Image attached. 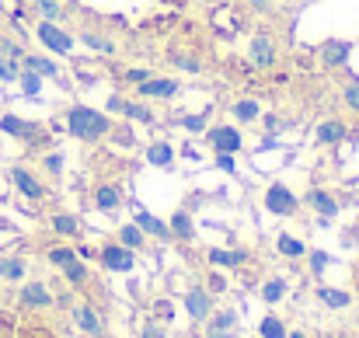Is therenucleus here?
<instances>
[{"instance_id":"nucleus-1","label":"nucleus","mask_w":359,"mask_h":338,"mask_svg":"<svg viewBox=\"0 0 359 338\" xmlns=\"http://www.w3.org/2000/svg\"><path fill=\"white\" fill-rule=\"evenodd\" d=\"M63 122H67V133L81 143H102L112 136L116 122L109 112H98L91 105H67L63 109Z\"/></svg>"},{"instance_id":"nucleus-2","label":"nucleus","mask_w":359,"mask_h":338,"mask_svg":"<svg viewBox=\"0 0 359 338\" xmlns=\"http://www.w3.org/2000/svg\"><path fill=\"white\" fill-rule=\"evenodd\" d=\"M0 133L14 136L18 143H25L28 150H46L53 147V136L46 133L42 122H32V119H21V115H0Z\"/></svg>"},{"instance_id":"nucleus-3","label":"nucleus","mask_w":359,"mask_h":338,"mask_svg":"<svg viewBox=\"0 0 359 338\" xmlns=\"http://www.w3.org/2000/svg\"><path fill=\"white\" fill-rule=\"evenodd\" d=\"M248 60H251V67H255V70H276V67H279V60H283L276 35H272V32H265V28H258V32L251 35V42H248Z\"/></svg>"},{"instance_id":"nucleus-4","label":"nucleus","mask_w":359,"mask_h":338,"mask_svg":"<svg viewBox=\"0 0 359 338\" xmlns=\"http://www.w3.org/2000/svg\"><path fill=\"white\" fill-rule=\"evenodd\" d=\"M7 178H11V185L18 189V196H21L25 203H32V206H42V203H46L49 189H46V182H42L32 168L14 164V168H7Z\"/></svg>"},{"instance_id":"nucleus-5","label":"nucleus","mask_w":359,"mask_h":338,"mask_svg":"<svg viewBox=\"0 0 359 338\" xmlns=\"http://www.w3.org/2000/svg\"><path fill=\"white\" fill-rule=\"evenodd\" d=\"M262 203H265V210H269L272 217H297V213H300V196H297L290 185H283V182H272V185L265 189Z\"/></svg>"},{"instance_id":"nucleus-6","label":"nucleus","mask_w":359,"mask_h":338,"mask_svg":"<svg viewBox=\"0 0 359 338\" xmlns=\"http://www.w3.org/2000/svg\"><path fill=\"white\" fill-rule=\"evenodd\" d=\"M35 39L56 56H70L74 53V32H67L60 21H39L35 25Z\"/></svg>"},{"instance_id":"nucleus-7","label":"nucleus","mask_w":359,"mask_h":338,"mask_svg":"<svg viewBox=\"0 0 359 338\" xmlns=\"http://www.w3.org/2000/svg\"><path fill=\"white\" fill-rule=\"evenodd\" d=\"M133 91H136L140 102H175V98L182 95V84H178L175 77H157V74H150V77H147L143 84H136Z\"/></svg>"},{"instance_id":"nucleus-8","label":"nucleus","mask_w":359,"mask_h":338,"mask_svg":"<svg viewBox=\"0 0 359 338\" xmlns=\"http://www.w3.org/2000/svg\"><path fill=\"white\" fill-rule=\"evenodd\" d=\"M206 143H210L213 154H241L244 150V133H241L238 126H227V122H217V126L210 122Z\"/></svg>"},{"instance_id":"nucleus-9","label":"nucleus","mask_w":359,"mask_h":338,"mask_svg":"<svg viewBox=\"0 0 359 338\" xmlns=\"http://www.w3.org/2000/svg\"><path fill=\"white\" fill-rule=\"evenodd\" d=\"M95 258L102 262L105 272H133V269H136V251H129L119 241H105V244L95 251Z\"/></svg>"},{"instance_id":"nucleus-10","label":"nucleus","mask_w":359,"mask_h":338,"mask_svg":"<svg viewBox=\"0 0 359 338\" xmlns=\"http://www.w3.org/2000/svg\"><path fill=\"white\" fill-rule=\"evenodd\" d=\"M77 39H81L91 53H98V56H116V53H119V42H116L112 32H105L102 25H81V28H77Z\"/></svg>"},{"instance_id":"nucleus-11","label":"nucleus","mask_w":359,"mask_h":338,"mask_svg":"<svg viewBox=\"0 0 359 338\" xmlns=\"http://www.w3.org/2000/svg\"><path fill=\"white\" fill-rule=\"evenodd\" d=\"M300 203H304L307 210H314L321 220H332V217H339V210L346 206V199H339V196H335V192H328V189H307Z\"/></svg>"},{"instance_id":"nucleus-12","label":"nucleus","mask_w":359,"mask_h":338,"mask_svg":"<svg viewBox=\"0 0 359 338\" xmlns=\"http://www.w3.org/2000/svg\"><path fill=\"white\" fill-rule=\"evenodd\" d=\"M185 314H189V321H196V325H206V318L213 314V293L206 290V286H189V293H185Z\"/></svg>"},{"instance_id":"nucleus-13","label":"nucleus","mask_w":359,"mask_h":338,"mask_svg":"<svg viewBox=\"0 0 359 338\" xmlns=\"http://www.w3.org/2000/svg\"><path fill=\"white\" fill-rule=\"evenodd\" d=\"M91 199H95V210H102V213H119L122 203H126V192H122L119 182H98L95 185V192H91Z\"/></svg>"},{"instance_id":"nucleus-14","label":"nucleus","mask_w":359,"mask_h":338,"mask_svg":"<svg viewBox=\"0 0 359 338\" xmlns=\"http://www.w3.org/2000/svg\"><path fill=\"white\" fill-rule=\"evenodd\" d=\"M74 325H77V332H84V335L105 338V321H102V314H98L95 304H77V307H74Z\"/></svg>"},{"instance_id":"nucleus-15","label":"nucleus","mask_w":359,"mask_h":338,"mask_svg":"<svg viewBox=\"0 0 359 338\" xmlns=\"http://www.w3.org/2000/svg\"><path fill=\"white\" fill-rule=\"evenodd\" d=\"M18 304H21L25 311H49V307H53V293H49L46 283L35 279V283H25V286H21Z\"/></svg>"},{"instance_id":"nucleus-16","label":"nucleus","mask_w":359,"mask_h":338,"mask_svg":"<svg viewBox=\"0 0 359 338\" xmlns=\"http://www.w3.org/2000/svg\"><path fill=\"white\" fill-rule=\"evenodd\" d=\"M346 136H349V126H346L342 119H325V122H318V129H314L318 147H339Z\"/></svg>"},{"instance_id":"nucleus-17","label":"nucleus","mask_w":359,"mask_h":338,"mask_svg":"<svg viewBox=\"0 0 359 338\" xmlns=\"http://www.w3.org/2000/svg\"><path fill=\"white\" fill-rule=\"evenodd\" d=\"M133 224L140 227L147 237L171 241V227H168V220H161V217H154V213H147V210H136V213H133Z\"/></svg>"},{"instance_id":"nucleus-18","label":"nucleus","mask_w":359,"mask_h":338,"mask_svg":"<svg viewBox=\"0 0 359 338\" xmlns=\"http://www.w3.org/2000/svg\"><path fill=\"white\" fill-rule=\"evenodd\" d=\"M349 56H353V46H349V42H342V39H328V42L321 46V63H325V67H332V70L346 67V63H349Z\"/></svg>"},{"instance_id":"nucleus-19","label":"nucleus","mask_w":359,"mask_h":338,"mask_svg":"<svg viewBox=\"0 0 359 338\" xmlns=\"http://www.w3.org/2000/svg\"><path fill=\"white\" fill-rule=\"evenodd\" d=\"M119 115H126V122H136V126H154L157 122L154 109L147 102H140V98H122Z\"/></svg>"},{"instance_id":"nucleus-20","label":"nucleus","mask_w":359,"mask_h":338,"mask_svg":"<svg viewBox=\"0 0 359 338\" xmlns=\"http://www.w3.org/2000/svg\"><path fill=\"white\" fill-rule=\"evenodd\" d=\"M21 67H25V70H35L39 77H49V81H60V63H56V60H49L46 53H25V60H21Z\"/></svg>"},{"instance_id":"nucleus-21","label":"nucleus","mask_w":359,"mask_h":338,"mask_svg":"<svg viewBox=\"0 0 359 338\" xmlns=\"http://www.w3.org/2000/svg\"><path fill=\"white\" fill-rule=\"evenodd\" d=\"M49 230L53 234H60V237H84V220L81 217H74V213H53L49 217Z\"/></svg>"},{"instance_id":"nucleus-22","label":"nucleus","mask_w":359,"mask_h":338,"mask_svg":"<svg viewBox=\"0 0 359 338\" xmlns=\"http://www.w3.org/2000/svg\"><path fill=\"white\" fill-rule=\"evenodd\" d=\"M168 227H171V237H175V241H192V237H196V220H192L189 210H175Z\"/></svg>"},{"instance_id":"nucleus-23","label":"nucleus","mask_w":359,"mask_h":338,"mask_svg":"<svg viewBox=\"0 0 359 338\" xmlns=\"http://www.w3.org/2000/svg\"><path fill=\"white\" fill-rule=\"evenodd\" d=\"M116 241H119V244H126L129 251H136V255H140V251H147V244H150V237H147L140 227L133 224V220L119 227V237H116Z\"/></svg>"},{"instance_id":"nucleus-24","label":"nucleus","mask_w":359,"mask_h":338,"mask_svg":"<svg viewBox=\"0 0 359 338\" xmlns=\"http://www.w3.org/2000/svg\"><path fill=\"white\" fill-rule=\"evenodd\" d=\"M28 7L39 14V21H63L67 18V4L63 0H28Z\"/></svg>"},{"instance_id":"nucleus-25","label":"nucleus","mask_w":359,"mask_h":338,"mask_svg":"<svg viewBox=\"0 0 359 338\" xmlns=\"http://www.w3.org/2000/svg\"><path fill=\"white\" fill-rule=\"evenodd\" d=\"M206 258H210V265H220V269H238L248 262L244 251H227V248H210Z\"/></svg>"},{"instance_id":"nucleus-26","label":"nucleus","mask_w":359,"mask_h":338,"mask_svg":"<svg viewBox=\"0 0 359 338\" xmlns=\"http://www.w3.org/2000/svg\"><path fill=\"white\" fill-rule=\"evenodd\" d=\"M276 248H279V255L290 258V262L307 258V244H304L300 237H293V234H279V237H276Z\"/></svg>"},{"instance_id":"nucleus-27","label":"nucleus","mask_w":359,"mask_h":338,"mask_svg":"<svg viewBox=\"0 0 359 338\" xmlns=\"http://www.w3.org/2000/svg\"><path fill=\"white\" fill-rule=\"evenodd\" d=\"M147 161H150L154 168H171V164H175V147L164 143V140H157V143L147 147Z\"/></svg>"},{"instance_id":"nucleus-28","label":"nucleus","mask_w":359,"mask_h":338,"mask_svg":"<svg viewBox=\"0 0 359 338\" xmlns=\"http://www.w3.org/2000/svg\"><path fill=\"white\" fill-rule=\"evenodd\" d=\"M318 300H321L325 307H332V311H346V307L353 304V297H349L346 290H335V286H318Z\"/></svg>"},{"instance_id":"nucleus-29","label":"nucleus","mask_w":359,"mask_h":338,"mask_svg":"<svg viewBox=\"0 0 359 338\" xmlns=\"http://www.w3.org/2000/svg\"><path fill=\"white\" fill-rule=\"evenodd\" d=\"M238 328V311H213L206 318V332H234Z\"/></svg>"},{"instance_id":"nucleus-30","label":"nucleus","mask_w":359,"mask_h":338,"mask_svg":"<svg viewBox=\"0 0 359 338\" xmlns=\"http://www.w3.org/2000/svg\"><path fill=\"white\" fill-rule=\"evenodd\" d=\"M63 276H67V283L74 286V290H88V283H91V272H88V265L77 258V262H70L67 269H63Z\"/></svg>"},{"instance_id":"nucleus-31","label":"nucleus","mask_w":359,"mask_h":338,"mask_svg":"<svg viewBox=\"0 0 359 338\" xmlns=\"http://www.w3.org/2000/svg\"><path fill=\"white\" fill-rule=\"evenodd\" d=\"M231 115H234L238 122H244V126H251V122H258L262 109H258V102H255V98H241V102H234Z\"/></svg>"},{"instance_id":"nucleus-32","label":"nucleus","mask_w":359,"mask_h":338,"mask_svg":"<svg viewBox=\"0 0 359 338\" xmlns=\"http://www.w3.org/2000/svg\"><path fill=\"white\" fill-rule=\"evenodd\" d=\"M25 258H0V279H7V283H21L25 279Z\"/></svg>"},{"instance_id":"nucleus-33","label":"nucleus","mask_w":359,"mask_h":338,"mask_svg":"<svg viewBox=\"0 0 359 338\" xmlns=\"http://www.w3.org/2000/svg\"><path fill=\"white\" fill-rule=\"evenodd\" d=\"M286 325H283V318H276V314H265L262 321H258V338H286Z\"/></svg>"},{"instance_id":"nucleus-34","label":"nucleus","mask_w":359,"mask_h":338,"mask_svg":"<svg viewBox=\"0 0 359 338\" xmlns=\"http://www.w3.org/2000/svg\"><path fill=\"white\" fill-rule=\"evenodd\" d=\"M46 258H49V265H56V269H67L70 262H77V248H67V244H53V248L46 251Z\"/></svg>"},{"instance_id":"nucleus-35","label":"nucleus","mask_w":359,"mask_h":338,"mask_svg":"<svg viewBox=\"0 0 359 338\" xmlns=\"http://www.w3.org/2000/svg\"><path fill=\"white\" fill-rule=\"evenodd\" d=\"M18 84H21V91H25L28 98H39V95H42V77H39L35 70H25V67H21Z\"/></svg>"},{"instance_id":"nucleus-36","label":"nucleus","mask_w":359,"mask_h":338,"mask_svg":"<svg viewBox=\"0 0 359 338\" xmlns=\"http://www.w3.org/2000/svg\"><path fill=\"white\" fill-rule=\"evenodd\" d=\"M178 126H182V129H189V133H206V129H210V109H206V112L182 115V119H178Z\"/></svg>"},{"instance_id":"nucleus-37","label":"nucleus","mask_w":359,"mask_h":338,"mask_svg":"<svg viewBox=\"0 0 359 338\" xmlns=\"http://www.w3.org/2000/svg\"><path fill=\"white\" fill-rule=\"evenodd\" d=\"M0 56H11V60H25V46H21V39L18 35H4L0 32Z\"/></svg>"},{"instance_id":"nucleus-38","label":"nucleus","mask_w":359,"mask_h":338,"mask_svg":"<svg viewBox=\"0 0 359 338\" xmlns=\"http://www.w3.org/2000/svg\"><path fill=\"white\" fill-rule=\"evenodd\" d=\"M283 297H286V279L276 276V279H269V283L262 286V300H265V304H279Z\"/></svg>"},{"instance_id":"nucleus-39","label":"nucleus","mask_w":359,"mask_h":338,"mask_svg":"<svg viewBox=\"0 0 359 338\" xmlns=\"http://www.w3.org/2000/svg\"><path fill=\"white\" fill-rule=\"evenodd\" d=\"M39 168H42L46 175H53V178H60V175H63V154H60V150H53V154H42V161H39Z\"/></svg>"},{"instance_id":"nucleus-40","label":"nucleus","mask_w":359,"mask_h":338,"mask_svg":"<svg viewBox=\"0 0 359 338\" xmlns=\"http://www.w3.org/2000/svg\"><path fill=\"white\" fill-rule=\"evenodd\" d=\"M18 74H21V63L11 60V56H0V81L4 84H18Z\"/></svg>"},{"instance_id":"nucleus-41","label":"nucleus","mask_w":359,"mask_h":338,"mask_svg":"<svg viewBox=\"0 0 359 338\" xmlns=\"http://www.w3.org/2000/svg\"><path fill=\"white\" fill-rule=\"evenodd\" d=\"M342 105H346L349 112L359 115V81H349V84L342 88Z\"/></svg>"},{"instance_id":"nucleus-42","label":"nucleus","mask_w":359,"mask_h":338,"mask_svg":"<svg viewBox=\"0 0 359 338\" xmlns=\"http://www.w3.org/2000/svg\"><path fill=\"white\" fill-rule=\"evenodd\" d=\"M175 63H178V70H185V74H203V60H199V56H192V53L178 56Z\"/></svg>"},{"instance_id":"nucleus-43","label":"nucleus","mask_w":359,"mask_h":338,"mask_svg":"<svg viewBox=\"0 0 359 338\" xmlns=\"http://www.w3.org/2000/svg\"><path fill=\"white\" fill-rule=\"evenodd\" d=\"M147 77H150V70H143V67H129V70L122 74V84H126V88H136V84H143Z\"/></svg>"},{"instance_id":"nucleus-44","label":"nucleus","mask_w":359,"mask_h":338,"mask_svg":"<svg viewBox=\"0 0 359 338\" xmlns=\"http://www.w3.org/2000/svg\"><path fill=\"white\" fill-rule=\"evenodd\" d=\"M307 258H311V272H314V276H325V269L332 265V258H328L325 251H307Z\"/></svg>"},{"instance_id":"nucleus-45","label":"nucleus","mask_w":359,"mask_h":338,"mask_svg":"<svg viewBox=\"0 0 359 338\" xmlns=\"http://www.w3.org/2000/svg\"><path fill=\"white\" fill-rule=\"evenodd\" d=\"M206 290H210V293H227V279L213 269V272L206 276Z\"/></svg>"},{"instance_id":"nucleus-46","label":"nucleus","mask_w":359,"mask_h":338,"mask_svg":"<svg viewBox=\"0 0 359 338\" xmlns=\"http://www.w3.org/2000/svg\"><path fill=\"white\" fill-rule=\"evenodd\" d=\"M140 338H168V332H164L161 321H147V325L140 328Z\"/></svg>"},{"instance_id":"nucleus-47","label":"nucleus","mask_w":359,"mask_h":338,"mask_svg":"<svg viewBox=\"0 0 359 338\" xmlns=\"http://www.w3.org/2000/svg\"><path fill=\"white\" fill-rule=\"evenodd\" d=\"M258 122L265 126V133H279V129H283V119H279L276 112H262L258 115Z\"/></svg>"},{"instance_id":"nucleus-48","label":"nucleus","mask_w":359,"mask_h":338,"mask_svg":"<svg viewBox=\"0 0 359 338\" xmlns=\"http://www.w3.org/2000/svg\"><path fill=\"white\" fill-rule=\"evenodd\" d=\"M213 161H217L220 171H231V175H234V168H238V164H234V154H213Z\"/></svg>"},{"instance_id":"nucleus-49","label":"nucleus","mask_w":359,"mask_h":338,"mask_svg":"<svg viewBox=\"0 0 359 338\" xmlns=\"http://www.w3.org/2000/svg\"><path fill=\"white\" fill-rule=\"evenodd\" d=\"M248 4H251V11H255V14H272V7H276L272 0H248Z\"/></svg>"},{"instance_id":"nucleus-50","label":"nucleus","mask_w":359,"mask_h":338,"mask_svg":"<svg viewBox=\"0 0 359 338\" xmlns=\"http://www.w3.org/2000/svg\"><path fill=\"white\" fill-rule=\"evenodd\" d=\"M353 241L359 244V220L356 224H349V230H346V244H353Z\"/></svg>"},{"instance_id":"nucleus-51","label":"nucleus","mask_w":359,"mask_h":338,"mask_svg":"<svg viewBox=\"0 0 359 338\" xmlns=\"http://www.w3.org/2000/svg\"><path fill=\"white\" fill-rule=\"evenodd\" d=\"M157 318H164V321L171 318V304L168 300H157Z\"/></svg>"},{"instance_id":"nucleus-52","label":"nucleus","mask_w":359,"mask_h":338,"mask_svg":"<svg viewBox=\"0 0 359 338\" xmlns=\"http://www.w3.org/2000/svg\"><path fill=\"white\" fill-rule=\"evenodd\" d=\"M206 338H234V332H206Z\"/></svg>"},{"instance_id":"nucleus-53","label":"nucleus","mask_w":359,"mask_h":338,"mask_svg":"<svg viewBox=\"0 0 359 338\" xmlns=\"http://www.w3.org/2000/svg\"><path fill=\"white\" fill-rule=\"evenodd\" d=\"M286 338H307V335H304V332H290Z\"/></svg>"},{"instance_id":"nucleus-54","label":"nucleus","mask_w":359,"mask_h":338,"mask_svg":"<svg viewBox=\"0 0 359 338\" xmlns=\"http://www.w3.org/2000/svg\"><path fill=\"white\" fill-rule=\"evenodd\" d=\"M356 297H359V276H356Z\"/></svg>"},{"instance_id":"nucleus-55","label":"nucleus","mask_w":359,"mask_h":338,"mask_svg":"<svg viewBox=\"0 0 359 338\" xmlns=\"http://www.w3.org/2000/svg\"><path fill=\"white\" fill-rule=\"evenodd\" d=\"M189 338H203V335H189Z\"/></svg>"},{"instance_id":"nucleus-56","label":"nucleus","mask_w":359,"mask_h":338,"mask_svg":"<svg viewBox=\"0 0 359 338\" xmlns=\"http://www.w3.org/2000/svg\"><path fill=\"white\" fill-rule=\"evenodd\" d=\"M272 4H279V0H272Z\"/></svg>"},{"instance_id":"nucleus-57","label":"nucleus","mask_w":359,"mask_h":338,"mask_svg":"<svg viewBox=\"0 0 359 338\" xmlns=\"http://www.w3.org/2000/svg\"><path fill=\"white\" fill-rule=\"evenodd\" d=\"M241 4H248V0H241Z\"/></svg>"}]
</instances>
